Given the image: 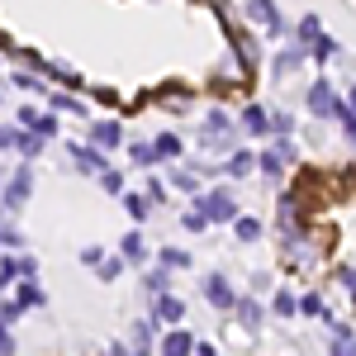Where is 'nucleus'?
<instances>
[{"label":"nucleus","instance_id":"nucleus-1","mask_svg":"<svg viewBox=\"0 0 356 356\" xmlns=\"http://www.w3.org/2000/svg\"><path fill=\"white\" fill-rule=\"evenodd\" d=\"M195 209L204 214V219H214V223H233L238 219V200L228 191H204L200 200H195Z\"/></svg>","mask_w":356,"mask_h":356},{"label":"nucleus","instance_id":"nucleus-2","mask_svg":"<svg viewBox=\"0 0 356 356\" xmlns=\"http://www.w3.org/2000/svg\"><path fill=\"white\" fill-rule=\"evenodd\" d=\"M309 110L318 114V119H337L342 114V100L328 90V81H314L309 86Z\"/></svg>","mask_w":356,"mask_h":356},{"label":"nucleus","instance_id":"nucleus-3","mask_svg":"<svg viewBox=\"0 0 356 356\" xmlns=\"http://www.w3.org/2000/svg\"><path fill=\"white\" fill-rule=\"evenodd\" d=\"M204 300L214 304V309H233V304H238L233 285H228V275H209V280H204Z\"/></svg>","mask_w":356,"mask_h":356},{"label":"nucleus","instance_id":"nucleus-4","mask_svg":"<svg viewBox=\"0 0 356 356\" xmlns=\"http://www.w3.org/2000/svg\"><path fill=\"white\" fill-rule=\"evenodd\" d=\"M29 191H33V176H29V166H19V171L10 176V186H5V204L19 209V204L29 200Z\"/></svg>","mask_w":356,"mask_h":356},{"label":"nucleus","instance_id":"nucleus-5","mask_svg":"<svg viewBox=\"0 0 356 356\" xmlns=\"http://www.w3.org/2000/svg\"><path fill=\"white\" fill-rule=\"evenodd\" d=\"M152 314H157L162 323H181V314H186V304L176 300V295H157V300H152Z\"/></svg>","mask_w":356,"mask_h":356},{"label":"nucleus","instance_id":"nucleus-6","mask_svg":"<svg viewBox=\"0 0 356 356\" xmlns=\"http://www.w3.org/2000/svg\"><path fill=\"white\" fill-rule=\"evenodd\" d=\"M247 10H252V19H261V29H266V33H280V15H275L271 0H252Z\"/></svg>","mask_w":356,"mask_h":356},{"label":"nucleus","instance_id":"nucleus-7","mask_svg":"<svg viewBox=\"0 0 356 356\" xmlns=\"http://www.w3.org/2000/svg\"><path fill=\"white\" fill-rule=\"evenodd\" d=\"M67 152L76 157V166H81V171H95V176H105V157H100L95 147H67Z\"/></svg>","mask_w":356,"mask_h":356},{"label":"nucleus","instance_id":"nucleus-8","mask_svg":"<svg viewBox=\"0 0 356 356\" xmlns=\"http://www.w3.org/2000/svg\"><path fill=\"white\" fill-rule=\"evenodd\" d=\"M243 124L252 129V134H271V129H275V124H271V114L261 110V105H247V110H243Z\"/></svg>","mask_w":356,"mask_h":356},{"label":"nucleus","instance_id":"nucleus-9","mask_svg":"<svg viewBox=\"0 0 356 356\" xmlns=\"http://www.w3.org/2000/svg\"><path fill=\"white\" fill-rule=\"evenodd\" d=\"M90 143L95 147H119V124H95L90 129Z\"/></svg>","mask_w":356,"mask_h":356},{"label":"nucleus","instance_id":"nucleus-10","mask_svg":"<svg viewBox=\"0 0 356 356\" xmlns=\"http://www.w3.org/2000/svg\"><path fill=\"white\" fill-rule=\"evenodd\" d=\"M15 147H19L24 157H38V152H43V134H38V129H29V134L15 138Z\"/></svg>","mask_w":356,"mask_h":356},{"label":"nucleus","instance_id":"nucleus-11","mask_svg":"<svg viewBox=\"0 0 356 356\" xmlns=\"http://www.w3.org/2000/svg\"><path fill=\"white\" fill-rule=\"evenodd\" d=\"M233 228H238V238H243V243H257V238H261V223L252 219V214H238Z\"/></svg>","mask_w":356,"mask_h":356},{"label":"nucleus","instance_id":"nucleus-12","mask_svg":"<svg viewBox=\"0 0 356 356\" xmlns=\"http://www.w3.org/2000/svg\"><path fill=\"white\" fill-rule=\"evenodd\" d=\"M166 280H171V271H166V266H157V271L143 275V285H147V295H152V300H157V295H166Z\"/></svg>","mask_w":356,"mask_h":356},{"label":"nucleus","instance_id":"nucleus-13","mask_svg":"<svg viewBox=\"0 0 356 356\" xmlns=\"http://www.w3.org/2000/svg\"><path fill=\"white\" fill-rule=\"evenodd\" d=\"M233 309L243 314V328H257V323H261V304H257V300H238Z\"/></svg>","mask_w":356,"mask_h":356},{"label":"nucleus","instance_id":"nucleus-14","mask_svg":"<svg viewBox=\"0 0 356 356\" xmlns=\"http://www.w3.org/2000/svg\"><path fill=\"white\" fill-rule=\"evenodd\" d=\"M162 352L181 356V352H195V342H191V337H186V332H171V337H162Z\"/></svg>","mask_w":356,"mask_h":356},{"label":"nucleus","instance_id":"nucleus-15","mask_svg":"<svg viewBox=\"0 0 356 356\" xmlns=\"http://www.w3.org/2000/svg\"><path fill=\"white\" fill-rule=\"evenodd\" d=\"M257 162H261V171H266V176H280V171H285V152L275 147V152H266V157H257Z\"/></svg>","mask_w":356,"mask_h":356},{"label":"nucleus","instance_id":"nucleus-16","mask_svg":"<svg viewBox=\"0 0 356 356\" xmlns=\"http://www.w3.org/2000/svg\"><path fill=\"white\" fill-rule=\"evenodd\" d=\"M143 257H147L143 238H138V233H129V238H124V261H143Z\"/></svg>","mask_w":356,"mask_h":356},{"label":"nucleus","instance_id":"nucleus-17","mask_svg":"<svg viewBox=\"0 0 356 356\" xmlns=\"http://www.w3.org/2000/svg\"><path fill=\"white\" fill-rule=\"evenodd\" d=\"M162 266H166V271H176V266L186 271V266H191V257H186L181 247H166V252H162Z\"/></svg>","mask_w":356,"mask_h":356},{"label":"nucleus","instance_id":"nucleus-18","mask_svg":"<svg viewBox=\"0 0 356 356\" xmlns=\"http://www.w3.org/2000/svg\"><path fill=\"white\" fill-rule=\"evenodd\" d=\"M129 152H134V162L152 166V157H157V143H134V147H129Z\"/></svg>","mask_w":356,"mask_h":356},{"label":"nucleus","instance_id":"nucleus-19","mask_svg":"<svg viewBox=\"0 0 356 356\" xmlns=\"http://www.w3.org/2000/svg\"><path fill=\"white\" fill-rule=\"evenodd\" d=\"M176 152H181V138H176V134L157 138V157H176Z\"/></svg>","mask_w":356,"mask_h":356},{"label":"nucleus","instance_id":"nucleus-20","mask_svg":"<svg viewBox=\"0 0 356 356\" xmlns=\"http://www.w3.org/2000/svg\"><path fill=\"white\" fill-rule=\"evenodd\" d=\"M223 134H228V119H223V114H209V124H204V138L214 143V138H223Z\"/></svg>","mask_w":356,"mask_h":356},{"label":"nucleus","instance_id":"nucleus-21","mask_svg":"<svg viewBox=\"0 0 356 356\" xmlns=\"http://www.w3.org/2000/svg\"><path fill=\"white\" fill-rule=\"evenodd\" d=\"M252 162H257L252 152H233V162H228V171H233V176H247V171H252Z\"/></svg>","mask_w":356,"mask_h":356},{"label":"nucleus","instance_id":"nucleus-22","mask_svg":"<svg viewBox=\"0 0 356 356\" xmlns=\"http://www.w3.org/2000/svg\"><path fill=\"white\" fill-rule=\"evenodd\" d=\"M19 304H24V309L43 304V295H38V285H33V280H24V285H19Z\"/></svg>","mask_w":356,"mask_h":356},{"label":"nucleus","instance_id":"nucleus-23","mask_svg":"<svg viewBox=\"0 0 356 356\" xmlns=\"http://www.w3.org/2000/svg\"><path fill=\"white\" fill-rule=\"evenodd\" d=\"M29 129H38L43 138H53V134H57V114H38V119H33Z\"/></svg>","mask_w":356,"mask_h":356},{"label":"nucleus","instance_id":"nucleus-24","mask_svg":"<svg viewBox=\"0 0 356 356\" xmlns=\"http://www.w3.org/2000/svg\"><path fill=\"white\" fill-rule=\"evenodd\" d=\"M332 53H337V43H332V38H323V33H318V38H314V57H318V62H328Z\"/></svg>","mask_w":356,"mask_h":356},{"label":"nucleus","instance_id":"nucleus-25","mask_svg":"<svg viewBox=\"0 0 356 356\" xmlns=\"http://www.w3.org/2000/svg\"><path fill=\"white\" fill-rule=\"evenodd\" d=\"M124 204H129V214H134V219H147V200H143V195H129Z\"/></svg>","mask_w":356,"mask_h":356},{"label":"nucleus","instance_id":"nucleus-26","mask_svg":"<svg viewBox=\"0 0 356 356\" xmlns=\"http://www.w3.org/2000/svg\"><path fill=\"white\" fill-rule=\"evenodd\" d=\"M314 38H318V19L309 15V19H304V24H300V43H314Z\"/></svg>","mask_w":356,"mask_h":356},{"label":"nucleus","instance_id":"nucleus-27","mask_svg":"<svg viewBox=\"0 0 356 356\" xmlns=\"http://www.w3.org/2000/svg\"><path fill=\"white\" fill-rule=\"evenodd\" d=\"M19 314H24V304H19V300L0 304V318H5V323H15V318H19Z\"/></svg>","mask_w":356,"mask_h":356},{"label":"nucleus","instance_id":"nucleus-28","mask_svg":"<svg viewBox=\"0 0 356 356\" xmlns=\"http://www.w3.org/2000/svg\"><path fill=\"white\" fill-rule=\"evenodd\" d=\"M275 314H295V295H290V290L275 295Z\"/></svg>","mask_w":356,"mask_h":356},{"label":"nucleus","instance_id":"nucleus-29","mask_svg":"<svg viewBox=\"0 0 356 356\" xmlns=\"http://www.w3.org/2000/svg\"><path fill=\"white\" fill-rule=\"evenodd\" d=\"M300 309H304V314H318V318H323V300H318V295H304Z\"/></svg>","mask_w":356,"mask_h":356},{"label":"nucleus","instance_id":"nucleus-30","mask_svg":"<svg viewBox=\"0 0 356 356\" xmlns=\"http://www.w3.org/2000/svg\"><path fill=\"white\" fill-rule=\"evenodd\" d=\"M134 347H152V328H147V323H138V328H134Z\"/></svg>","mask_w":356,"mask_h":356},{"label":"nucleus","instance_id":"nucleus-31","mask_svg":"<svg viewBox=\"0 0 356 356\" xmlns=\"http://www.w3.org/2000/svg\"><path fill=\"white\" fill-rule=\"evenodd\" d=\"M5 352H15V337H10V323L0 318V356H5Z\"/></svg>","mask_w":356,"mask_h":356},{"label":"nucleus","instance_id":"nucleus-32","mask_svg":"<svg viewBox=\"0 0 356 356\" xmlns=\"http://www.w3.org/2000/svg\"><path fill=\"white\" fill-rule=\"evenodd\" d=\"M33 271H38V261L33 257H19V280H33Z\"/></svg>","mask_w":356,"mask_h":356},{"label":"nucleus","instance_id":"nucleus-33","mask_svg":"<svg viewBox=\"0 0 356 356\" xmlns=\"http://www.w3.org/2000/svg\"><path fill=\"white\" fill-rule=\"evenodd\" d=\"M204 223H209V219H204V214H200V209H191V214H186V228H191V233H200V228H204Z\"/></svg>","mask_w":356,"mask_h":356},{"label":"nucleus","instance_id":"nucleus-34","mask_svg":"<svg viewBox=\"0 0 356 356\" xmlns=\"http://www.w3.org/2000/svg\"><path fill=\"white\" fill-rule=\"evenodd\" d=\"M337 119L347 124V138H352V143H356V110H342V114H337Z\"/></svg>","mask_w":356,"mask_h":356},{"label":"nucleus","instance_id":"nucleus-35","mask_svg":"<svg viewBox=\"0 0 356 356\" xmlns=\"http://www.w3.org/2000/svg\"><path fill=\"white\" fill-rule=\"evenodd\" d=\"M105 191H110V195H119V191H124V181H119V171H105Z\"/></svg>","mask_w":356,"mask_h":356},{"label":"nucleus","instance_id":"nucleus-36","mask_svg":"<svg viewBox=\"0 0 356 356\" xmlns=\"http://www.w3.org/2000/svg\"><path fill=\"white\" fill-rule=\"evenodd\" d=\"M166 105H191V90H166Z\"/></svg>","mask_w":356,"mask_h":356},{"label":"nucleus","instance_id":"nucleus-37","mask_svg":"<svg viewBox=\"0 0 356 356\" xmlns=\"http://www.w3.org/2000/svg\"><path fill=\"white\" fill-rule=\"evenodd\" d=\"M119 266H124L119 257H114V261H105V266H100V280H114V275H119Z\"/></svg>","mask_w":356,"mask_h":356},{"label":"nucleus","instance_id":"nucleus-38","mask_svg":"<svg viewBox=\"0 0 356 356\" xmlns=\"http://www.w3.org/2000/svg\"><path fill=\"white\" fill-rule=\"evenodd\" d=\"M337 275H342V285H347V290H352V295H356V271H352V266H342V271H337Z\"/></svg>","mask_w":356,"mask_h":356},{"label":"nucleus","instance_id":"nucleus-39","mask_svg":"<svg viewBox=\"0 0 356 356\" xmlns=\"http://www.w3.org/2000/svg\"><path fill=\"white\" fill-rule=\"evenodd\" d=\"M15 138H19V134H10V129H0V152H5V147H15Z\"/></svg>","mask_w":356,"mask_h":356},{"label":"nucleus","instance_id":"nucleus-40","mask_svg":"<svg viewBox=\"0 0 356 356\" xmlns=\"http://www.w3.org/2000/svg\"><path fill=\"white\" fill-rule=\"evenodd\" d=\"M5 209H10V204H5V200H0V214H5Z\"/></svg>","mask_w":356,"mask_h":356},{"label":"nucleus","instance_id":"nucleus-41","mask_svg":"<svg viewBox=\"0 0 356 356\" xmlns=\"http://www.w3.org/2000/svg\"><path fill=\"white\" fill-rule=\"evenodd\" d=\"M352 110H356V90H352Z\"/></svg>","mask_w":356,"mask_h":356},{"label":"nucleus","instance_id":"nucleus-42","mask_svg":"<svg viewBox=\"0 0 356 356\" xmlns=\"http://www.w3.org/2000/svg\"><path fill=\"white\" fill-rule=\"evenodd\" d=\"M0 176H5V171H0Z\"/></svg>","mask_w":356,"mask_h":356}]
</instances>
